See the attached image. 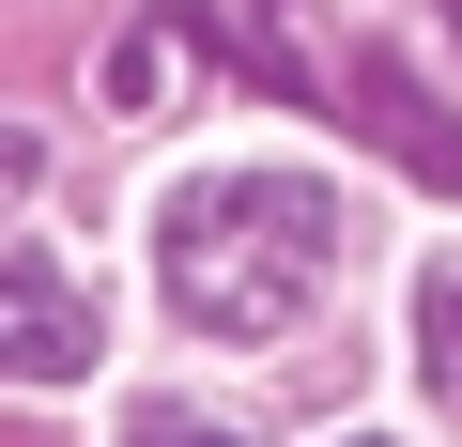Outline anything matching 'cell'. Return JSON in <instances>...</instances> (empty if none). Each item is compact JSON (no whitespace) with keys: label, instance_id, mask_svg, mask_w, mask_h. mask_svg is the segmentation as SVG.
I'll use <instances>...</instances> for the list:
<instances>
[{"label":"cell","instance_id":"cell-1","mask_svg":"<svg viewBox=\"0 0 462 447\" xmlns=\"http://www.w3.org/2000/svg\"><path fill=\"white\" fill-rule=\"evenodd\" d=\"M154 263H170V309L200 340H278L324 309L339 278V200L309 170H231V185H185L154 216Z\"/></svg>","mask_w":462,"mask_h":447},{"label":"cell","instance_id":"cell-2","mask_svg":"<svg viewBox=\"0 0 462 447\" xmlns=\"http://www.w3.org/2000/svg\"><path fill=\"white\" fill-rule=\"evenodd\" d=\"M93 370V293L47 247H0V386H78Z\"/></svg>","mask_w":462,"mask_h":447},{"label":"cell","instance_id":"cell-3","mask_svg":"<svg viewBox=\"0 0 462 447\" xmlns=\"http://www.w3.org/2000/svg\"><path fill=\"white\" fill-rule=\"evenodd\" d=\"M339 93H355V124H370V139H385V154H401L416 185H462V124L431 108V78H416V62L355 47V62H339Z\"/></svg>","mask_w":462,"mask_h":447},{"label":"cell","instance_id":"cell-4","mask_svg":"<svg viewBox=\"0 0 462 447\" xmlns=\"http://www.w3.org/2000/svg\"><path fill=\"white\" fill-rule=\"evenodd\" d=\"M293 16H309V0H216V16H200V32H216L231 62H247L263 93H339V62H324V47L293 32Z\"/></svg>","mask_w":462,"mask_h":447},{"label":"cell","instance_id":"cell-5","mask_svg":"<svg viewBox=\"0 0 462 447\" xmlns=\"http://www.w3.org/2000/svg\"><path fill=\"white\" fill-rule=\"evenodd\" d=\"M185 32H200V16H139V32L108 47V108H154V93L185 78Z\"/></svg>","mask_w":462,"mask_h":447},{"label":"cell","instance_id":"cell-6","mask_svg":"<svg viewBox=\"0 0 462 447\" xmlns=\"http://www.w3.org/2000/svg\"><path fill=\"white\" fill-rule=\"evenodd\" d=\"M416 340H431V386L462 401V263H431V278H416Z\"/></svg>","mask_w":462,"mask_h":447},{"label":"cell","instance_id":"cell-7","mask_svg":"<svg viewBox=\"0 0 462 447\" xmlns=\"http://www.w3.org/2000/svg\"><path fill=\"white\" fill-rule=\"evenodd\" d=\"M32 170H47V154H32V124H0V200H32Z\"/></svg>","mask_w":462,"mask_h":447},{"label":"cell","instance_id":"cell-8","mask_svg":"<svg viewBox=\"0 0 462 447\" xmlns=\"http://www.w3.org/2000/svg\"><path fill=\"white\" fill-rule=\"evenodd\" d=\"M139 447H247V432H185V416H154V432H139Z\"/></svg>","mask_w":462,"mask_h":447},{"label":"cell","instance_id":"cell-9","mask_svg":"<svg viewBox=\"0 0 462 447\" xmlns=\"http://www.w3.org/2000/svg\"><path fill=\"white\" fill-rule=\"evenodd\" d=\"M447 32H462V0H447Z\"/></svg>","mask_w":462,"mask_h":447},{"label":"cell","instance_id":"cell-10","mask_svg":"<svg viewBox=\"0 0 462 447\" xmlns=\"http://www.w3.org/2000/svg\"><path fill=\"white\" fill-rule=\"evenodd\" d=\"M355 447H370V432H355Z\"/></svg>","mask_w":462,"mask_h":447}]
</instances>
